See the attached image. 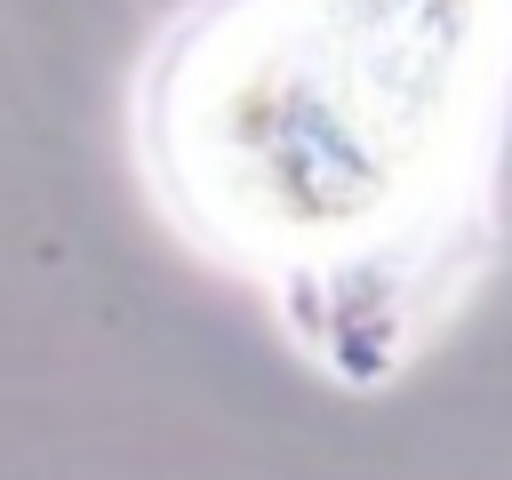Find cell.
Instances as JSON below:
<instances>
[]
</instances>
